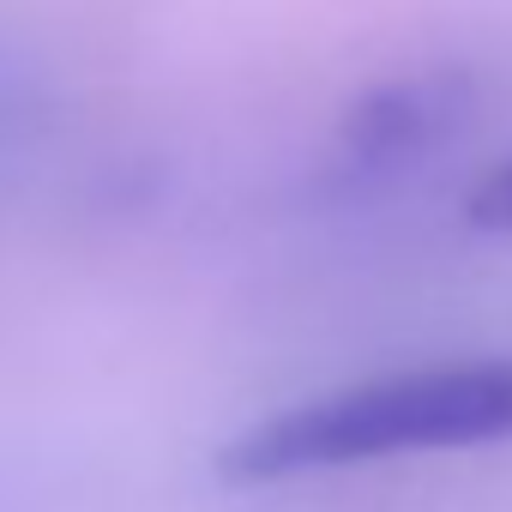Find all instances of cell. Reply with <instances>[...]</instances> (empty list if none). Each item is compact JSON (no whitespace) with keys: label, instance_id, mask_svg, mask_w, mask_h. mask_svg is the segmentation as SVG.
Wrapping results in <instances>:
<instances>
[{"label":"cell","instance_id":"cell-1","mask_svg":"<svg viewBox=\"0 0 512 512\" xmlns=\"http://www.w3.org/2000/svg\"><path fill=\"white\" fill-rule=\"evenodd\" d=\"M494 440H512V356H464L356 380L344 392L278 410L223 452V470L241 482H278L308 470H350L374 458L458 452Z\"/></svg>","mask_w":512,"mask_h":512},{"label":"cell","instance_id":"cell-2","mask_svg":"<svg viewBox=\"0 0 512 512\" xmlns=\"http://www.w3.org/2000/svg\"><path fill=\"white\" fill-rule=\"evenodd\" d=\"M476 103H482L476 73L446 67V61L410 67L398 79H380L344 109L338 139H332V175L338 181H362V187L398 181L416 163L440 157L470 127Z\"/></svg>","mask_w":512,"mask_h":512},{"label":"cell","instance_id":"cell-3","mask_svg":"<svg viewBox=\"0 0 512 512\" xmlns=\"http://www.w3.org/2000/svg\"><path fill=\"white\" fill-rule=\"evenodd\" d=\"M464 217L488 235H512V151L476 175V187L464 199Z\"/></svg>","mask_w":512,"mask_h":512}]
</instances>
